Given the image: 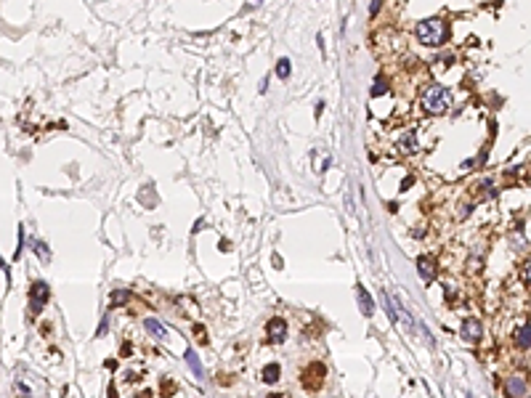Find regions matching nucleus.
Returning <instances> with one entry per match:
<instances>
[{"label": "nucleus", "instance_id": "1", "mask_svg": "<svg viewBox=\"0 0 531 398\" xmlns=\"http://www.w3.org/2000/svg\"><path fill=\"white\" fill-rule=\"evenodd\" d=\"M415 35H417V40L422 45H438V43H441V37H444V21L436 19V16L422 19L415 27Z\"/></svg>", "mask_w": 531, "mask_h": 398}, {"label": "nucleus", "instance_id": "2", "mask_svg": "<svg viewBox=\"0 0 531 398\" xmlns=\"http://www.w3.org/2000/svg\"><path fill=\"white\" fill-rule=\"evenodd\" d=\"M422 106L428 109L430 114H444L449 109V93L441 88V85H433L425 90V96H422Z\"/></svg>", "mask_w": 531, "mask_h": 398}, {"label": "nucleus", "instance_id": "3", "mask_svg": "<svg viewBox=\"0 0 531 398\" xmlns=\"http://www.w3.org/2000/svg\"><path fill=\"white\" fill-rule=\"evenodd\" d=\"M266 329H269L271 342H282V340H284V335H287V321H284V318H271Z\"/></svg>", "mask_w": 531, "mask_h": 398}, {"label": "nucleus", "instance_id": "4", "mask_svg": "<svg viewBox=\"0 0 531 398\" xmlns=\"http://www.w3.org/2000/svg\"><path fill=\"white\" fill-rule=\"evenodd\" d=\"M32 297H35V303H32V313H40V305L48 300V287H45L43 282H37V284L32 287Z\"/></svg>", "mask_w": 531, "mask_h": 398}, {"label": "nucleus", "instance_id": "5", "mask_svg": "<svg viewBox=\"0 0 531 398\" xmlns=\"http://www.w3.org/2000/svg\"><path fill=\"white\" fill-rule=\"evenodd\" d=\"M356 297H358V305H361V313H364V316H372V313H375V305H372V297L367 295V289H364L361 284L356 287Z\"/></svg>", "mask_w": 531, "mask_h": 398}, {"label": "nucleus", "instance_id": "6", "mask_svg": "<svg viewBox=\"0 0 531 398\" xmlns=\"http://www.w3.org/2000/svg\"><path fill=\"white\" fill-rule=\"evenodd\" d=\"M143 327L149 329L154 337H159V340H165V337H167V327H165L162 321H157V318H146V321H143Z\"/></svg>", "mask_w": 531, "mask_h": 398}, {"label": "nucleus", "instance_id": "7", "mask_svg": "<svg viewBox=\"0 0 531 398\" xmlns=\"http://www.w3.org/2000/svg\"><path fill=\"white\" fill-rule=\"evenodd\" d=\"M462 335L468 340H478V337H481V324H478L475 318H468V321L462 324Z\"/></svg>", "mask_w": 531, "mask_h": 398}, {"label": "nucleus", "instance_id": "8", "mask_svg": "<svg viewBox=\"0 0 531 398\" xmlns=\"http://www.w3.org/2000/svg\"><path fill=\"white\" fill-rule=\"evenodd\" d=\"M398 149H401L404 154H412L417 149V138H415V133H406V136L401 138V143H398Z\"/></svg>", "mask_w": 531, "mask_h": 398}, {"label": "nucleus", "instance_id": "9", "mask_svg": "<svg viewBox=\"0 0 531 398\" xmlns=\"http://www.w3.org/2000/svg\"><path fill=\"white\" fill-rule=\"evenodd\" d=\"M263 380L269 382V385H274L276 380H279V364H269L263 369Z\"/></svg>", "mask_w": 531, "mask_h": 398}, {"label": "nucleus", "instance_id": "10", "mask_svg": "<svg viewBox=\"0 0 531 398\" xmlns=\"http://www.w3.org/2000/svg\"><path fill=\"white\" fill-rule=\"evenodd\" d=\"M289 72H292L289 61H287V59H279V61H276V74L282 77V80H287V77H289Z\"/></svg>", "mask_w": 531, "mask_h": 398}, {"label": "nucleus", "instance_id": "11", "mask_svg": "<svg viewBox=\"0 0 531 398\" xmlns=\"http://www.w3.org/2000/svg\"><path fill=\"white\" fill-rule=\"evenodd\" d=\"M508 390H510V395H521V393H526V385L521 380H510L508 382Z\"/></svg>", "mask_w": 531, "mask_h": 398}, {"label": "nucleus", "instance_id": "12", "mask_svg": "<svg viewBox=\"0 0 531 398\" xmlns=\"http://www.w3.org/2000/svg\"><path fill=\"white\" fill-rule=\"evenodd\" d=\"M420 273H422V279H425V282H430V279H433V271H430V263H428V258H420Z\"/></svg>", "mask_w": 531, "mask_h": 398}, {"label": "nucleus", "instance_id": "13", "mask_svg": "<svg viewBox=\"0 0 531 398\" xmlns=\"http://www.w3.org/2000/svg\"><path fill=\"white\" fill-rule=\"evenodd\" d=\"M385 90H388V83H385V77H377V83H375V88H372V98H377V96H382Z\"/></svg>", "mask_w": 531, "mask_h": 398}, {"label": "nucleus", "instance_id": "14", "mask_svg": "<svg viewBox=\"0 0 531 398\" xmlns=\"http://www.w3.org/2000/svg\"><path fill=\"white\" fill-rule=\"evenodd\" d=\"M186 361L191 364V369L197 371V375H202V364H199V358H197V353H194V351H189V353H186Z\"/></svg>", "mask_w": 531, "mask_h": 398}, {"label": "nucleus", "instance_id": "15", "mask_svg": "<svg viewBox=\"0 0 531 398\" xmlns=\"http://www.w3.org/2000/svg\"><path fill=\"white\" fill-rule=\"evenodd\" d=\"M518 342H521V348L523 351H528V327L523 324L521 329H518Z\"/></svg>", "mask_w": 531, "mask_h": 398}, {"label": "nucleus", "instance_id": "16", "mask_svg": "<svg viewBox=\"0 0 531 398\" xmlns=\"http://www.w3.org/2000/svg\"><path fill=\"white\" fill-rule=\"evenodd\" d=\"M128 300V292H114L112 295V303H125Z\"/></svg>", "mask_w": 531, "mask_h": 398}, {"label": "nucleus", "instance_id": "17", "mask_svg": "<svg viewBox=\"0 0 531 398\" xmlns=\"http://www.w3.org/2000/svg\"><path fill=\"white\" fill-rule=\"evenodd\" d=\"M369 11H372V13H377V11H380V0H372V6H369Z\"/></svg>", "mask_w": 531, "mask_h": 398}]
</instances>
